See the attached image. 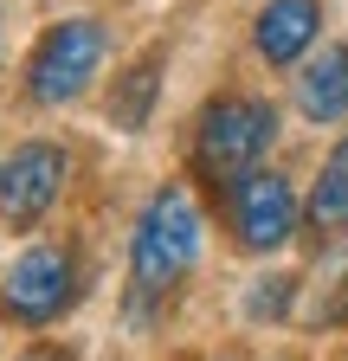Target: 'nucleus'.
I'll use <instances>...</instances> for the list:
<instances>
[{
	"mask_svg": "<svg viewBox=\"0 0 348 361\" xmlns=\"http://www.w3.org/2000/svg\"><path fill=\"white\" fill-rule=\"evenodd\" d=\"M71 297H77V258H71V245H58V239L26 245V252L7 264V278H0V310H7L13 323H26V329L58 323V316L71 310Z\"/></svg>",
	"mask_w": 348,
	"mask_h": 361,
	"instance_id": "obj_4",
	"label": "nucleus"
},
{
	"mask_svg": "<svg viewBox=\"0 0 348 361\" xmlns=\"http://www.w3.org/2000/svg\"><path fill=\"white\" fill-rule=\"evenodd\" d=\"M297 104L310 123H342L348 116V45H323L297 78Z\"/></svg>",
	"mask_w": 348,
	"mask_h": 361,
	"instance_id": "obj_8",
	"label": "nucleus"
},
{
	"mask_svg": "<svg viewBox=\"0 0 348 361\" xmlns=\"http://www.w3.org/2000/svg\"><path fill=\"white\" fill-rule=\"evenodd\" d=\"M226 213H232V233H239L245 252H278L297 233V194H290V180L271 174V168L239 174L232 194H226Z\"/></svg>",
	"mask_w": 348,
	"mask_h": 361,
	"instance_id": "obj_6",
	"label": "nucleus"
},
{
	"mask_svg": "<svg viewBox=\"0 0 348 361\" xmlns=\"http://www.w3.org/2000/svg\"><path fill=\"white\" fill-rule=\"evenodd\" d=\"M290 290H297V278H258V290L245 297V310H251V316H284Z\"/></svg>",
	"mask_w": 348,
	"mask_h": 361,
	"instance_id": "obj_11",
	"label": "nucleus"
},
{
	"mask_svg": "<svg viewBox=\"0 0 348 361\" xmlns=\"http://www.w3.org/2000/svg\"><path fill=\"white\" fill-rule=\"evenodd\" d=\"M65 174H71L65 142H20L7 161H0V219L7 226L46 219L58 207V194H65Z\"/></svg>",
	"mask_w": 348,
	"mask_h": 361,
	"instance_id": "obj_5",
	"label": "nucleus"
},
{
	"mask_svg": "<svg viewBox=\"0 0 348 361\" xmlns=\"http://www.w3.org/2000/svg\"><path fill=\"white\" fill-rule=\"evenodd\" d=\"M323 32V0H265L251 20V45L265 65H297Z\"/></svg>",
	"mask_w": 348,
	"mask_h": 361,
	"instance_id": "obj_7",
	"label": "nucleus"
},
{
	"mask_svg": "<svg viewBox=\"0 0 348 361\" xmlns=\"http://www.w3.org/2000/svg\"><path fill=\"white\" fill-rule=\"evenodd\" d=\"M194 258H200V207L187 200V188H161L136 219L129 278H136L142 297H168L194 271Z\"/></svg>",
	"mask_w": 348,
	"mask_h": 361,
	"instance_id": "obj_1",
	"label": "nucleus"
},
{
	"mask_svg": "<svg viewBox=\"0 0 348 361\" xmlns=\"http://www.w3.org/2000/svg\"><path fill=\"white\" fill-rule=\"evenodd\" d=\"M310 226L316 233H348V135L323 155V174L310 188Z\"/></svg>",
	"mask_w": 348,
	"mask_h": 361,
	"instance_id": "obj_9",
	"label": "nucleus"
},
{
	"mask_svg": "<svg viewBox=\"0 0 348 361\" xmlns=\"http://www.w3.org/2000/svg\"><path fill=\"white\" fill-rule=\"evenodd\" d=\"M110 59V26L104 20H58L26 59V97L32 104H71L97 84Z\"/></svg>",
	"mask_w": 348,
	"mask_h": 361,
	"instance_id": "obj_3",
	"label": "nucleus"
},
{
	"mask_svg": "<svg viewBox=\"0 0 348 361\" xmlns=\"http://www.w3.org/2000/svg\"><path fill=\"white\" fill-rule=\"evenodd\" d=\"M271 142H278V110L265 97H239V90L232 97H213L200 110V123H194V155H200V168L213 180H226V188L265 161Z\"/></svg>",
	"mask_w": 348,
	"mask_h": 361,
	"instance_id": "obj_2",
	"label": "nucleus"
},
{
	"mask_svg": "<svg viewBox=\"0 0 348 361\" xmlns=\"http://www.w3.org/2000/svg\"><path fill=\"white\" fill-rule=\"evenodd\" d=\"M20 361H71V355H65V348H26Z\"/></svg>",
	"mask_w": 348,
	"mask_h": 361,
	"instance_id": "obj_12",
	"label": "nucleus"
},
{
	"mask_svg": "<svg viewBox=\"0 0 348 361\" xmlns=\"http://www.w3.org/2000/svg\"><path fill=\"white\" fill-rule=\"evenodd\" d=\"M155 97H161V65H155V59L129 65L123 84L110 90V123H116V129H142L149 110H155Z\"/></svg>",
	"mask_w": 348,
	"mask_h": 361,
	"instance_id": "obj_10",
	"label": "nucleus"
}]
</instances>
